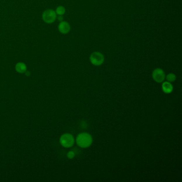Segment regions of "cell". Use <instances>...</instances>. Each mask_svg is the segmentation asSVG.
Returning <instances> with one entry per match:
<instances>
[{
  "label": "cell",
  "mask_w": 182,
  "mask_h": 182,
  "mask_svg": "<svg viewBox=\"0 0 182 182\" xmlns=\"http://www.w3.org/2000/svg\"><path fill=\"white\" fill-rule=\"evenodd\" d=\"M165 79L168 82H169L170 83L175 82L176 79V75L174 73H169L166 75Z\"/></svg>",
  "instance_id": "cell-9"
},
{
  "label": "cell",
  "mask_w": 182,
  "mask_h": 182,
  "mask_svg": "<svg viewBox=\"0 0 182 182\" xmlns=\"http://www.w3.org/2000/svg\"><path fill=\"white\" fill-rule=\"evenodd\" d=\"M152 76L154 81L157 83H162L165 80L166 74L162 69L157 68L153 71Z\"/></svg>",
  "instance_id": "cell-5"
},
{
  "label": "cell",
  "mask_w": 182,
  "mask_h": 182,
  "mask_svg": "<svg viewBox=\"0 0 182 182\" xmlns=\"http://www.w3.org/2000/svg\"><path fill=\"white\" fill-rule=\"evenodd\" d=\"M57 18H58V20L60 22L63 21V15H59Z\"/></svg>",
  "instance_id": "cell-12"
},
{
  "label": "cell",
  "mask_w": 182,
  "mask_h": 182,
  "mask_svg": "<svg viewBox=\"0 0 182 182\" xmlns=\"http://www.w3.org/2000/svg\"><path fill=\"white\" fill-rule=\"evenodd\" d=\"M66 10L65 8L63 6H59L57 8L56 10V14L58 15H63L65 13Z\"/></svg>",
  "instance_id": "cell-10"
},
{
  "label": "cell",
  "mask_w": 182,
  "mask_h": 182,
  "mask_svg": "<svg viewBox=\"0 0 182 182\" xmlns=\"http://www.w3.org/2000/svg\"><path fill=\"white\" fill-rule=\"evenodd\" d=\"M15 69L19 73H24L27 71V66L24 63L20 62L15 65Z\"/></svg>",
  "instance_id": "cell-8"
},
{
  "label": "cell",
  "mask_w": 182,
  "mask_h": 182,
  "mask_svg": "<svg viewBox=\"0 0 182 182\" xmlns=\"http://www.w3.org/2000/svg\"><path fill=\"white\" fill-rule=\"evenodd\" d=\"M57 14L53 10L48 9L45 10L42 14L43 21L47 24H51L56 20Z\"/></svg>",
  "instance_id": "cell-4"
},
{
  "label": "cell",
  "mask_w": 182,
  "mask_h": 182,
  "mask_svg": "<svg viewBox=\"0 0 182 182\" xmlns=\"http://www.w3.org/2000/svg\"><path fill=\"white\" fill-rule=\"evenodd\" d=\"M59 142L63 147L65 148H69L73 146L75 143V139L72 135L66 133L61 136Z\"/></svg>",
  "instance_id": "cell-2"
},
{
  "label": "cell",
  "mask_w": 182,
  "mask_h": 182,
  "mask_svg": "<svg viewBox=\"0 0 182 182\" xmlns=\"http://www.w3.org/2000/svg\"><path fill=\"white\" fill-rule=\"evenodd\" d=\"M25 73H26V75L27 76H29V75H30V73L29 72H28V71H26V72H25Z\"/></svg>",
  "instance_id": "cell-13"
},
{
  "label": "cell",
  "mask_w": 182,
  "mask_h": 182,
  "mask_svg": "<svg viewBox=\"0 0 182 182\" xmlns=\"http://www.w3.org/2000/svg\"><path fill=\"white\" fill-rule=\"evenodd\" d=\"M174 88L172 84L169 82L165 81L162 84V90L166 94H169L173 92Z\"/></svg>",
  "instance_id": "cell-7"
},
{
  "label": "cell",
  "mask_w": 182,
  "mask_h": 182,
  "mask_svg": "<svg viewBox=\"0 0 182 182\" xmlns=\"http://www.w3.org/2000/svg\"><path fill=\"white\" fill-rule=\"evenodd\" d=\"M58 30L62 34H67L71 30V26L67 22L62 21L59 24Z\"/></svg>",
  "instance_id": "cell-6"
},
{
  "label": "cell",
  "mask_w": 182,
  "mask_h": 182,
  "mask_svg": "<svg viewBox=\"0 0 182 182\" xmlns=\"http://www.w3.org/2000/svg\"><path fill=\"white\" fill-rule=\"evenodd\" d=\"M93 139L91 135L87 133L79 134L76 138V143L81 148H88L93 144Z\"/></svg>",
  "instance_id": "cell-1"
},
{
  "label": "cell",
  "mask_w": 182,
  "mask_h": 182,
  "mask_svg": "<svg viewBox=\"0 0 182 182\" xmlns=\"http://www.w3.org/2000/svg\"><path fill=\"white\" fill-rule=\"evenodd\" d=\"M67 157L69 159H72L75 157V153L74 152L69 151L67 153Z\"/></svg>",
  "instance_id": "cell-11"
},
{
  "label": "cell",
  "mask_w": 182,
  "mask_h": 182,
  "mask_svg": "<svg viewBox=\"0 0 182 182\" xmlns=\"http://www.w3.org/2000/svg\"><path fill=\"white\" fill-rule=\"evenodd\" d=\"M105 60L104 56L102 53L99 52H93L90 56V61L94 66H98L102 65Z\"/></svg>",
  "instance_id": "cell-3"
}]
</instances>
